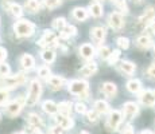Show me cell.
I'll return each mask as SVG.
<instances>
[{
  "instance_id": "obj_37",
  "label": "cell",
  "mask_w": 155,
  "mask_h": 134,
  "mask_svg": "<svg viewBox=\"0 0 155 134\" xmlns=\"http://www.w3.org/2000/svg\"><path fill=\"white\" fill-rule=\"evenodd\" d=\"M10 99V93L5 89H0V105H5V102Z\"/></svg>"
},
{
  "instance_id": "obj_48",
  "label": "cell",
  "mask_w": 155,
  "mask_h": 134,
  "mask_svg": "<svg viewBox=\"0 0 155 134\" xmlns=\"http://www.w3.org/2000/svg\"><path fill=\"white\" fill-rule=\"evenodd\" d=\"M151 30H153L154 34H155V22H153V24H151Z\"/></svg>"
},
{
  "instance_id": "obj_1",
  "label": "cell",
  "mask_w": 155,
  "mask_h": 134,
  "mask_svg": "<svg viewBox=\"0 0 155 134\" xmlns=\"http://www.w3.org/2000/svg\"><path fill=\"white\" fill-rule=\"evenodd\" d=\"M14 31L18 36L27 38L35 32V24L27 19H20L14 24Z\"/></svg>"
},
{
  "instance_id": "obj_52",
  "label": "cell",
  "mask_w": 155,
  "mask_h": 134,
  "mask_svg": "<svg viewBox=\"0 0 155 134\" xmlns=\"http://www.w3.org/2000/svg\"><path fill=\"white\" fill-rule=\"evenodd\" d=\"M35 134H42V133H41V132H38V130H37V132H35Z\"/></svg>"
},
{
  "instance_id": "obj_50",
  "label": "cell",
  "mask_w": 155,
  "mask_h": 134,
  "mask_svg": "<svg viewBox=\"0 0 155 134\" xmlns=\"http://www.w3.org/2000/svg\"><path fill=\"white\" fill-rule=\"evenodd\" d=\"M16 134H27V133H25V132H19V133H16Z\"/></svg>"
},
{
  "instance_id": "obj_21",
  "label": "cell",
  "mask_w": 155,
  "mask_h": 134,
  "mask_svg": "<svg viewBox=\"0 0 155 134\" xmlns=\"http://www.w3.org/2000/svg\"><path fill=\"white\" fill-rule=\"evenodd\" d=\"M96 71H97V63L96 62H91V63L85 64V66L80 70V73H81V75H84V76H92Z\"/></svg>"
},
{
  "instance_id": "obj_4",
  "label": "cell",
  "mask_w": 155,
  "mask_h": 134,
  "mask_svg": "<svg viewBox=\"0 0 155 134\" xmlns=\"http://www.w3.org/2000/svg\"><path fill=\"white\" fill-rule=\"evenodd\" d=\"M88 82L81 79H74L69 82V86H68V90L69 93L78 95L80 98H86L88 97Z\"/></svg>"
},
{
  "instance_id": "obj_17",
  "label": "cell",
  "mask_w": 155,
  "mask_h": 134,
  "mask_svg": "<svg viewBox=\"0 0 155 134\" xmlns=\"http://www.w3.org/2000/svg\"><path fill=\"white\" fill-rule=\"evenodd\" d=\"M47 83H49V86L53 90H58V89H61L62 86H64L65 79L58 75H50L49 78H47Z\"/></svg>"
},
{
  "instance_id": "obj_49",
  "label": "cell",
  "mask_w": 155,
  "mask_h": 134,
  "mask_svg": "<svg viewBox=\"0 0 155 134\" xmlns=\"http://www.w3.org/2000/svg\"><path fill=\"white\" fill-rule=\"evenodd\" d=\"M78 134H89V133H88V132H85V130H82V132H80Z\"/></svg>"
},
{
  "instance_id": "obj_51",
  "label": "cell",
  "mask_w": 155,
  "mask_h": 134,
  "mask_svg": "<svg viewBox=\"0 0 155 134\" xmlns=\"http://www.w3.org/2000/svg\"><path fill=\"white\" fill-rule=\"evenodd\" d=\"M134 2H136V3H140V2H142V0H134Z\"/></svg>"
},
{
  "instance_id": "obj_24",
  "label": "cell",
  "mask_w": 155,
  "mask_h": 134,
  "mask_svg": "<svg viewBox=\"0 0 155 134\" xmlns=\"http://www.w3.org/2000/svg\"><path fill=\"white\" fill-rule=\"evenodd\" d=\"M94 109L93 110H96L99 114H107V113L109 111V105L105 102V101H96L94 102V105H93Z\"/></svg>"
},
{
  "instance_id": "obj_2",
  "label": "cell",
  "mask_w": 155,
  "mask_h": 134,
  "mask_svg": "<svg viewBox=\"0 0 155 134\" xmlns=\"http://www.w3.org/2000/svg\"><path fill=\"white\" fill-rule=\"evenodd\" d=\"M41 95H42V85H41V82L38 79L31 80V83H30V87H28L27 98H26V105L34 106L35 103H38Z\"/></svg>"
},
{
  "instance_id": "obj_35",
  "label": "cell",
  "mask_w": 155,
  "mask_h": 134,
  "mask_svg": "<svg viewBox=\"0 0 155 134\" xmlns=\"http://www.w3.org/2000/svg\"><path fill=\"white\" fill-rule=\"evenodd\" d=\"M116 43H117V46L123 50H127L128 47H130V40H128V38H124V36L117 38V39H116Z\"/></svg>"
},
{
  "instance_id": "obj_45",
  "label": "cell",
  "mask_w": 155,
  "mask_h": 134,
  "mask_svg": "<svg viewBox=\"0 0 155 134\" xmlns=\"http://www.w3.org/2000/svg\"><path fill=\"white\" fill-rule=\"evenodd\" d=\"M5 58H7V50L0 47V62H3Z\"/></svg>"
},
{
  "instance_id": "obj_9",
  "label": "cell",
  "mask_w": 155,
  "mask_h": 134,
  "mask_svg": "<svg viewBox=\"0 0 155 134\" xmlns=\"http://www.w3.org/2000/svg\"><path fill=\"white\" fill-rule=\"evenodd\" d=\"M108 23L113 30H120L124 27V19H123V16H121V14H119V12H112L109 15Z\"/></svg>"
},
{
  "instance_id": "obj_8",
  "label": "cell",
  "mask_w": 155,
  "mask_h": 134,
  "mask_svg": "<svg viewBox=\"0 0 155 134\" xmlns=\"http://www.w3.org/2000/svg\"><path fill=\"white\" fill-rule=\"evenodd\" d=\"M139 111V106L135 102H126L123 105V114L127 120H132Z\"/></svg>"
},
{
  "instance_id": "obj_47",
  "label": "cell",
  "mask_w": 155,
  "mask_h": 134,
  "mask_svg": "<svg viewBox=\"0 0 155 134\" xmlns=\"http://www.w3.org/2000/svg\"><path fill=\"white\" fill-rule=\"evenodd\" d=\"M140 134H153V133H151L150 130H144V132H142Z\"/></svg>"
},
{
  "instance_id": "obj_55",
  "label": "cell",
  "mask_w": 155,
  "mask_h": 134,
  "mask_svg": "<svg viewBox=\"0 0 155 134\" xmlns=\"http://www.w3.org/2000/svg\"><path fill=\"white\" fill-rule=\"evenodd\" d=\"M0 117H2V114H0Z\"/></svg>"
},
{
  "instance_id": "obj_3",
  "label": "cell",
  "mask_w": 155,
  "mask_h": 134,
  "mask_svg": "<svg viewBox=\"0 0 155 134\" xmlns=\"http://www.w3.org/2000/svg\"><path fill=\"white\" fill-rule=\"evenodd\" d=\"M26 75L23 74H15V75H7L0 78V86H3V89H15L22 86L23 83H26Z\"/></svg>"
},
{
  "instance_id": "obj_25",
  "label": "cell",
  "mask_w": 155,
  "mask_h": 134,
  "mask_svg": "<svg viewBox=\"0 0 155 134\" xmlns=\"http://www.w3.org/2000/svg\"><path fill=\"white\" fill-rule=\"evenodd\" d=\"M120 68H121V71H123V73H126V74H128V75H131V74L135 73L136 66L132 63V62H130V61H123L120 63Z\"/></svg>"
},
{
  "instance_id": "obj_38",
  "label": "cell",
  "mask_w": 155,
  "mask_h": 134,
  "mask_svg": "<svg viewBox=\"0 0 155 134\" xmlns=\"http://www.w3.org/2000/svg\"><path fill=\"white\" fill-rule=\"evenodd\" d=\"M10 73H11L10 66L7 63H4V62H0V76H7L10 75Z\"/></svg>"
},
{
  "instance_id": "obj_46",
  "label": "cell",
  "mask_w": 155,
  "mask_h": 134,
  "mask_svg": "<svg viewBox=\"0 0 155 134\" xmlns=\"http://www.w3.org/2000/svg\"><path fill=\"white\" fill-rule=\"evenodd\" d=\"M147 74H148L150 76H153V78H155V63H154V64H151V66L148 67Z\"/></svg>"
},
{
  "instance_id": "obj_16",
  "label": "cell",
  "mask_w": 155,
  "mask_h": 134,
  "mask_svg": "<svg viewBox=\"0 0 155 134\" xmlns=\"http://www.w3.org/2000/svg\"><path fill=\"white\" fill-rule=\"evenodd\" d=\"M105 35H107V31L104 27H94V28L91 30L92 39L96 40V42H103L105 39Z\"/></svg>"
},
{
  "instance_id": "obj_10",
  "label": "cell",
  "mask_w": 155,
  "mask_h": 134,
  "mask_svg": "<svg viewBox=\"0 0 155 134\" xmlns=\"http://www.w3.org/2000/svg\"><path fill=\"white\" fill-rule=\"evenodd\" d=\"M27 122H28L30 126L35 130H41V129L45 127L42 118H41V115H38L37 113H30V114L27 115Z\"/></svg>"
},
{
  "instance_id": "obj_33",
  "label": "cell",
  "mask_w": 155,
  "mask_h": 134,
  "mask_svg": "<svg viewBox=\"0 0 155 134\" xmlns=\"http://www.w3.org/2000/svg\"><path fill=\"white\" fill-rule=\"evenodd\" d=\"M65 26H66L65 17H57V19H54V22H53V27H54L55 30H58V31H61Z\"/></svg>"
},
{
  "instance_id": "obj_7",
  "label": "cell",
  "mask_w": 155,
  "mask_h": 134,
  "mask_svg": "<svg viewBox=\"0 0 155 134\" xmlns=\"http://www.w3.org/2000/svg\"><path fill=\"white\" fill-rule=\"evenodd\" d=\"M57 39H58V38H57V35L54 32L50 31V30H46V31L43 32V36L38 42V44L42 47H49V46H51V44H55Z\"/></svg>"
},
{
  "instance_id": "obj_20",
  "label": "cell",
  "mask_w": 155,
  "mask_h": 134,
  "mask_svg": "<svg viewBox=\"0 0 155 134\" xmlns=\"http://www.w3.org/2000/svg\"><path fill=\"white\" fill-rule=\"evenodd\" d=\"M89 16V11L86 8H82V7H77L73 10V17L78 22H84V20L88 19Z\"/></svg>"
},
{
  "instance_id": "obj_36",
  "label": "cell",
  "mask_w": 155,
  "mask_h": 134,
  "mask_svg": "<svg viewBox=\"0 0 155 134\" xmlns=\"http://www.w3.org/2000/svg\"><path fill=\"white\" fill-rule=\"evenodd\" d=\"M111 48L109 47H107V46H103V47H100L99 48V55H100V58L101 59H108V56L111 55Z\"/></svg>"
},
{
  "instance_id": "obj_27",
  "label": "cell",
  "mask_w": 155,
  "mask_h": 134,
  "mask_svg": "<svg viewBox=\"0 0 155 134\" xmlns=\"http://www.w3.org/2000/svg\"><path fill=\"white\" fill-rule=\"evenodd\" d=\"M136 44H138V47H140V48H150L151 44H153V40H151L150 36H147V35H142V36H139L138 39H136Z\"/></svg>"
},
{
  "instance_id": "obj_34",
  "label": "cell",
  "mask_w": 155,
  "mask_h": 134,
  "mask_svg": "<svg viewBox=\"0 0 155 134\" xmlns=\"http://www.w3.org/2000/svg\"><path fill=\"white\" fill-rule=\"evenodd\" d=\"M119 58H120V51H119V50H115V51L111 52V55L108 56V59H107V61H108V63L111 64V66H113V64L119 61Z\"/></svg>"
},
{
  "instance_id": "obj_19",
  "label": "cell",
  "mask_w": 155,
  "mask_h": 134,
  "mask_svg": "<svg viewBox=\"0 0 155 134\" xmlns=\"http://www.w3.org/2000/svg\"><path fill=\"white\" fill-rule=\"evenodd\" d=\"M103 93L109 98H113L116 94H117V86L113 82H105L103 85Z\"/></svg>"
},
{
  "instance_id": "obj_29",
  "label": "cell",
  "mask_w": 155,
  "mask_h": 134,
  "mask_svg": "<svg viewBox=\"0 0 155 134\" xmlns=\"http://www.w3.org/2000/svg\"><path fill=\"white\" fill-rule=\"evenodd\" d=\"M8 11H10V14L15 17H20L22 14H23V8L20 7L19 4H16V3H11V4H8Z\"/></svg>"
},
{
  "instance_id": "obj_26",
  "label": "cell",
  "mask_w": 155,
  "mask_h": 134,
  "mask_svg": "<svg viewBox=\"0 0 155 134\" xmlns=\"http://www.w3.org/2000/svg\"><path fill=\"white\" fill-rule=\"evenodd\" d=\"M61 38H64V39H66V38H70V36H74V35L77 34V28L74 26H65L64 28L61 30Z\"/></svg>"
},
{
  "instance_id": "obj_6",
  "label": "cell",
  "mask_w": 155,
  "mask_h": 134,
  "mask_svg": "<svg viewBox=\"0 0 155 134\" xmlns=\"http://www.w3.org/2000/svg\"><path fill=\"white\" fill-rule=\"evenodd\" d=\"M120 122H121V113L120 111H117V110H112V111H109L107 127H108L111 132L117 130V127L120 126Z\"/></svg>"
},
{
  "instance_id": "obj_14",
  "label": "cell",
  "mask_w": 155,
  "mask_h": 134,
  "mask_svg": "<svg viewBox=\"0 0 155 134\" xmlns=\"http://www.w3.org/2000/svg\"><path fill=\"white\" fill-rule=\"evenodd\" d=\"M139 99L144 106H154L155 105V98L153 95V91L150 90H144L142 91L140 95H139Z\"/></svg>"
},
{
  "instance_id": "obj_31",
  "label": "cell",
  "mask_w": 155,
  "mask_h": 134,
  "mask_svg": "<svg viewBox=\"0 0 155 134\" xmlns=\"http://www.w3.org/2000/svg\"><path fill=\"white\" fill-rule=\"evenodd\" d=\"M71 103L70 102H61L58 105V111L59 114H64V115H70L71 113Z\"/></svg>"
},
{
  "instance_id": "obj_15",
  "label": "cell",
  "mask_w": 155,
  "mask_h": 134,
  "mask_svg": "<svg viewBox=\"0 0 155 134\" xmlns=\"http://www.w3.org/2000/svg\"><path fill=\"white\" fill-rule=\"evenodd\" d=\"M20 64H22V67L25 68V70H31V68H34V66H35L34 56L30 55V54H23V55L20 56Z\"/></svg>"
},
{
  "instance_id": "obj_13",
  "label": "cell",
  "mask_w": 155,
  "mask_h": 134,
  "mask_svg": "<svg viewBox=\"0 0 155 134\" xmlns=\"http://www.w3.org/2000/svg\"><path fill=\"white\" fill-rule=\"evenodd\" d=\"M78 51H80V55H81L84 59H92L94 56V54H96L94 47L89 43H84L81 47H80Z\"/></svg>"
},
{
  "instance_id": "obj_11",
  "label": "cell",
  "mask_w": 155,
  "mask_h": 134,
  "mask_svg": "<svg viewBox=\"0 0 155 134\" xmlns=\"http://www.w3.org/2000/svg\"><path fill=\"white\" fill-rule=\"evenodd\" d=\"M55 121H57V125H58L62 130H69V129L73 127V125H74V122L70 118V115L59 114V115L55 117Z\"/></svg>"
},
{
  "instance_id": "obj_41",
  "label": "cell",
  "mask_w": 155,
  "mask_h": 134,
  "mask_svg": "<svg viewBox=\"0 0 155 134\" xmlns=\"http://www.w3.org/2000/svg\"><path fill=\"white\" fill-rule=\"evenodd\" d=\"M74 109H76V111L78 113V114H85V113L88 111L85 103H82V102H77L76 105H74Z\"/></svg>"
},
{
  "instance_id": "obj_40",
  "label": "cell",
  "mask_w": 155,
  "mask_h": 134,
  "mask_svg": "<svg viewBox=\"0 0 155 134\" xmlns=\"http://www.w3.org/2000/svg\"><path fill=\"white\" fill-rule=\"evenodd\" d=\"M61 0H45V5H46L47 8H50V10H53V8H57L61 5Z\"/></svg>"
},
{
  "instance_id": "obj_53",
  "label": "cell",
  "mask_w": 155,
  "mask_h": 134,
  "mask_svg": "<svg viewBox=\"0 0 155 134\" xmlns=\"http://www.w3.org/2000/svg\"><path fill=\"white\" fill-rule=\"evenodd\" d=\"M153 95H154V98H155V90L153 91Z\"/></svg>"
},
{
  "instance_id": "obj_18",
  "label": "cell",
  "mask_w": 155,
  "mask_h": 134,
  "mask_svg": "<svg viewBox=\"0 0 155 134\" xmlns=\"http://www.w3.org/2000/svg\"><path fill=\"white\" fill-rule=\"evenodd\" d=\"M42 109L49 115H55L58 113V105L55 102H53V101H45L42 103Z\"/></svg>"
},
{
  "instance_id": "obj_28",
  "label": "cell",
  "mask_w": 155,
  "mask_h": 134,
  "mask_svg": "<svg viewBox=\"0 0 155 134\" xmlns=\"http://www.w3.org/2000/svg\"><path fill=\"white\" fill-rule=\"evenodd\" d=\"M41 56H42L43 62H46V63H53L55 61V52L51 48H46L45 51H42Z\"/></svg>"
},
{
  "instance_id": "obj_42",
  "label": "cell",
  "mask_w": 155,
  "mask_h": 134,
  "mask_svg": "<svg viewBox=\"0 0 155 134\" xmlns=\"http://www.w3.org/2000/svg\"><path fill=\"white\" fill-rule=\"evenodd\" d=\"M117 8L121 11V12L127 14L128 12V5H127L126 0H119V2H117Z\"/></svg>"
},
{
  "instance_id": "obj_22",
  "label": "cell",
  "mask_w": 155,
  "mask_h": 134,
  "mask_svg": "<svg viewBox=\"0 0 155 134\" xmlns=\"http://www.w3.org/2000/svg\"><path fill=\"white\" fill-rule=\"evenodd\" d=\"M127 89L130 93L132 94H138L142 90V83L139 79H131L127 82Z\"/></svg>"
},
{
  "instance_id": "obj_32",
  "label": "cell",
  "mask_w": 155,
  "mask_h": 134,
  "mask_svg": "<svg viewBox=\"0 0 155 134\" xmlns=\"http://www.w3.org/2000/svg\"><path fill=\"white\" fill-rule=\"evenodd\" d=\"M86 121L89 122V123H96L97 121H99L100 118V114L96 111V110H91V111H86Z\"/></svg>"
},
{
  "instance_id": "obj_23",
  "label": "cell",
  "mask_w": 155,
  "mask_h": 134,
  "mask_svg": "<svg viewBox=\"0 0 155 134\" xmlns=\"http://www.w3.org/2000/svg\"><path fill=\"white\" fill-rule=\"evenodd\" d=\"M89 12L92 14V16L94 17H100L103 16V5L100 4V3L94 2V3H91V5H89Z\"/></svg>"
},
{
  "instance_id": "obj_54",
  "label": "cell",
  "mask_w": 155,
  "mask_h": 134,
  "mask_svg": "<svg viewBox=\"0 0 155 134\" xmlns=\"http://www.w3.org/2000/svg\"><path fill=\"white\" fill-rule=\"evenodd\" d=\"M154 52H155V44H154Z\"/></svg>"
},
{
  "instance_id": "obj_12",
  "label": "cell",
  "mask_w": 155,
  "mask_h": 134,
  "mask_svg": "<svg viewBox=\"0 0 155 134\" xmlns=\"http://www.w3.org/2000/svg\"><path fill=\"white\" fill-rule=\"evenodd\" d=\"M155 19V8L154 7H147L144 11V14L142 15V17L139 19V23L142 26H147L150 23H153Z\"/></svg>"
},
{
  "instance_id": "obj_44",
  "label": "cell",
  "mask_w": 155,
  "mask_h": 134,
  "mask_svg": "<svg viewBox=\"0 0 155 134\" xmlns=\"http://www.w3.org/2000/svg\"><path fill=\"white\" fill-rule=\"evenodd\" d=\"M121 134H135V133H134V127L131 126V125H127V126L123 129Z\"/></svg>"
},
{
  "instance_id": "obj_43",
  "label": "cell",
  "mask_w": 155,
  "mask_h": 134,
  "mask_svg": "<svg viewBox=\"0 0 155 134\" xmlns=\"http://www.w3.org/2000/svg\"><path fill=\"white\" fill-rule=\"evenodd\" d=\"M50 134H64V130L57 125V126H51L50 127Z\"/></svg>"
},
{
  "instance_id": "obj_39",
  "label": "cell",
  "mask_w": 155,
  "mask_h": 134,
  "mask_svg": "<svg viewBox=\"0 0 155 134\" xmlns=\"http://www.w3.org/2000/svg\"><path fill=\"white\" fill-rule=\"evenodd\" d=\"M50 68L47 67V66H42V67H39V70H38V75L41 76V78H49L50 76Z\"/></svg>"
},
{
  "instance_id": "obj_30",
  "label": "cell",
  "mask_w": 155,
  "mask_h": 134,
  "mask_svg": "<svg viewBox=\"0 0 155 134\" xmlns=\"http://www.w3.org/2000/svg\"><path fill=\"white\" fill-rule=\"evenodd\" d=\"M25 7H26V10H27L28 12L34 14L41 8V3L38 2V0H27L26 4H25Z\"/></svg>"
},
{
  "instance_id": "obj_5",
  "label": "cell",
  "mask_w": 155,
  "mask_h": 134,
  "mask_svg": "<svg viewBox=\"0 0 155 134\" xmlns=\"http://www.w3.org/2000/svg\"><path fill=\"white\" fill-rule=\"evenodd\" d=\"M25 105H26V98L23 97V95H20L18 99L12 101V102H10L5 106V113H7V115H10V117H16L23 110Z\"/></svg>"
}]
</instances>
